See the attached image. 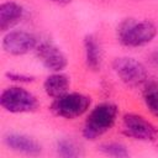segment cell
I'll use <instances>...</instances> for the list:
<instances>
[{"label": "cell", "mask_w": 158, "mask_h": 158, "mask_svg": "<svg viewBox=\"0 0 158 158\" xmlns=\"http://www.w3.org/2000/svg\"><path fill=\"white\" fill-rule=\"evenodd\" d=\"M118 118V106L111 101H104L89 110L81 135L88 141H96L109 132Z\"/></svg>", "instance_id": "6da1fadb"}, {"label": "cell", "mask_w": 158, "mask_h": 158, "mask_svg": "<svg viewBox=\"0 0 158 158\" xmlns=\"http://www.w3.org/2000/svg\"><path fill=\"white\" fill-rule=\"evenodd\" d=\"M118 42L128 48H139L149 44L158 35L157 25L148 19L122 20L116 30Z\"/></svg>", "instance_id": "7a4b0ae2"}, {"label": "cell", "mask_w": 158, "mask_h": 158, "mask_svg": "<svg viewBox=\"0 0 158 158\" xmlns=\"http://www.w3.org/2000/svg\"><path fill=\"white\" fill-rule=\"evenodd\" d=\"M0 105L10 114H28L38 109V100L32 91L22 85L14 84L1 91Z\"/></svg>", "instance_id": "3957f363"}, {"label": "cell", "mask_w": 158, "mask_h": 158, "mask_svg": "<svg viewBox=\"0 0 158 158\" xmlns=\"http://www.w3.org/2000/svg\"><path fill=\"white\" fill-rule=\"evenodd\" d=\"M91 109V98L78 91H68L64 95L53 99L51 111L60 118L75 120L89 112Z\"/></svg>", "instance_id": "277c9868"}, {"label": "cell", "mask_w": 158, "mask_h": 158, "mask_svg": "<svg viewBox=\"0 0 158 158\" xmlns=\"http://www.w3.org/2000/svg\"><path fill=\"white\" fill-rule=\"evenodd\" d=\"M112 70L125 85L131 88L142 86L148 80L146 65L133 57L122 56L115 58L112 62Z\"/></svg>", "instance_id": "5b68a950"}, {"label": "cell", "mask_w": 158, "mask_h": 158, "mask_svg": "<svg viewBox=\"0 0 158 158\" xmlns=\"http://www.w3.org/2000/svg\"><path fill=\"white\" fill-rule=\"evenodd\" d=\"M123 133L136 141L152 142L157 139L158 130L144 116L135 112H127L122 117Z\"/></svg>", "instance_id": "8992f818"}, {"label": "cell", "mask_w": 158, "mask_h": 158, "mask_svg": "<svg viewBox=\"0 0 158 158\" xmlns=\"http://www.w3.org/2000/svg\"><path fill=\"white\" fill-rule=\"evenodd\" d=\"M38 42V38L28 31L10 30L2 36L1 47L6 54L20 57L35 51Z\"/></svg>", "instance_id": "52a82bcc"}, {"label": "cell", "mask_w": 158, "mask_h": 158, "mask_svg": "<svg viewBox=\"0 0 158 158\" xmlns=\"http://www.w3.org/2000/svg\"><path fill=\"white\" fill-rule=\"evenodd\" d=\"M35 52L41 64L51 73L63 72L68 65L67 54L51 41H40Z\"/></svg>", "instance_id": "ba28073f"}, {"label": "cell", "mask_w": 158, "mask_h": 158, "mask_svg": "<svg viewBox=\"0 0 158 158\" xmlns=\"http://www.w3.org/2000/svg\"><path fill=\"white\" fill-rule=\"evenodd\" d=\"M2 143L7 149L27 157H38L43 152L42 144L36 138L21 132H6L2 136Z\"/></svg>", "instance_id": "9c48e42d"}, {"label": "cell", "mask_w": 158, "mask_h": 158, "mask_svg": "<svg viewBox=\"0 0 158 158\" xmlns=\"http://www.w3.org/2000/svg\"><path fill=\"white\" fill-rule=\"evenodd\" d=\"M25 16L23 6L14 0H7L0 5V30L7 32L12 30Z\"/></svg>", "instance_id": "30bf717a"}, {"label": "cell", "mask_w": 158, "mask_h": 158, "mask_svg": "<svg viewBox=\"0 0 158 158\" xmlns=\"http://www.w3.org/2000/svg\"><path fill=\"white\" fill-rule=\"evenodd\" d=\"M70 89V77L63 72H53L43 80V91L48 98L57 99Z\"/></svg>", "instance_id": "8fae6325"}, {"label": "cell", "mask_w": 158, "mask_h": 158, "mask_svg": "<svg viewBox=\"0 0 158 158\" xmlns=\"http://www.w3.org/2000/svg\"><path fill=\"white\" fill-rule=\"evenodd\" d=\"M84 58L86 67L93 72H99L102 65L101 44L94 35H86L83 40Z\"/></svg>", "instance_id": "7c38bea8"}, {"label": "cell", "mask_w": 158, "mask_h": 158, "mask_svg": "<svg viewBox=\"0 0 158 158\" xmlns=\"http://www.w3.org/2000/svg\"><path fill=\"white\" fill-rule=\"evenodd\" d=\"M56 154L62 158H78L84 156L83 148L72 138H59L54 146Z\"/></svg>", "instance_id": "4fadbf2b"}, {"label": "cell", "mask_w": 158, "mask_h": 158, "mask_svg": "<svg viewBox=\"0 0 158 158\" xmlns=\"http://www.w3.org/2000/svg\"><path fill=\"white\" fill-rule=\"evenodd\" d=\"M143 102L147 110L158 117V81L154 80H147V83L143 85Z\"/></svg>", "instance_id": "5bb4252c"}, {"label": "cell", "mask_w": 158, "mask_h": 158, "mask_svg": "<svg viewBox=\"0 0 158 158\" xmlns=\"http://www.w3.org/2000/svg\"><path fill=\"white\" fill-rule=\"evenodd\" d=\"M99 152L107 157H114V158H127L130 157V151L126 144L122 142L117 141H109V142H102L98 147Z\"/></svg>", "instance_id": "9a60e30c"}, {"label": "cell", "mask_w": 158, "mask_h": 158, "mask_svg": "<svg viewBox=\"0 0 158 158\" xmlns=\"http://www.w3.org/2000/svg\"><path fill=\"white\" fill-rule=\"evenodd\" d=\"M5 77L7 80L12 81L14 84H19V85L31 84L36 80V77L30 75V74H25V73H19V72H6Z\"/></svg>", "instance_id": "2e32d148"}, {"label": "cell", "mask_w": 158, "mask_h": 158, "mask_svg": "<svg viewBox=\"0 0 158 158\" xmlns=\"http://www.w3.org/2000/svg\"><path fill=\"white\" fill-rule=\"evenodd\" d=\"M148 59H149V63H151L153 67L158 68V48H156V49H153V51L151 52Z\"/></svg>", "instance_id": "e0dca14e"}, {"label": "cell", "mask_w": 158, "mask_h": 158, "mask_svg": "<svg viewBox=\"0 0 158 158\" xmlns=\"http://www.w3.org/2000/svg\"><path fill=\"white\" fill-rule=\"evenodd\" d=\"M47 1H49V2H52V4H54V5H57V6H68L69 4H72V1L73 0H47Z\"/></svg>", "instance_id": "ac0fdd59"}]
</instances>
